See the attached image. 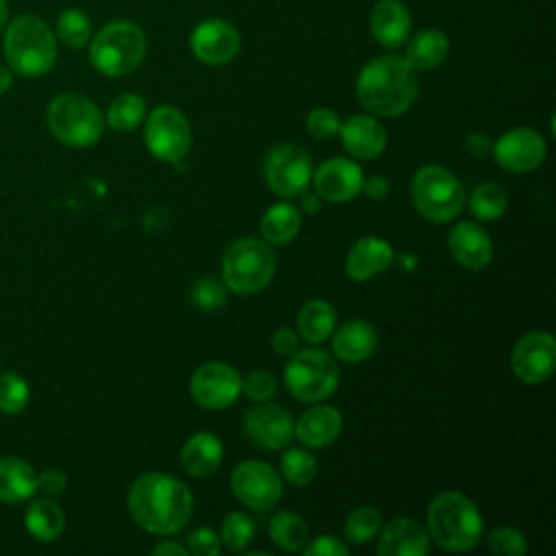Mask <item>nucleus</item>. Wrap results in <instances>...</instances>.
Here are the masks:
<instances>
[{"mask_svg": "<svg viewBox=\"0 0 556 556\" xmlns=\"http://www.w3.org/2000/svg\"><path fill=\"white\" fill-rule=\"evenodd\" d=\"M24 523L28 528V532L37 539V541H54L63 528H65V515L61 510V506L48 497L35 500L24 515Z\"/></svg>", "mask_w": 556, "mask_h": 556, "instance_id": "30", "label": "nucleus"}, {"mask_svg": "<svg viewBox=\"0 0 556 556\" xmlns=\"http://www.w3.org/2000/svg\"><path fill=\"white\" fill-rule=\"evenodd\" d=\"M276 274V256L269 243L256 237L235 239L222 258V280L239 295L265 289Z\"/></svg>", "mask_w": 556, "mask_h": 556, "instance_id": "6", "label": "nucleus"}, {"mask_svg": "<svg viewBox=\"0 0 556 556\" xmlns=\"http://www.w3.org/2000/svg\"><path fill=\"white\" fill-rule=\"evenodd\" d=\"M143 139L154 159L165 163H176L191 148L189 119L180 109L172 104L156 106L146 119Z\"/></svg>", "mask_w": 556, "mask_h": 556, "instance_id": "10", "label": "nucleus"}, {"mask_svg": "<svg viewBox=\"0 0 556 556\" xmlns=\"http://www.w3.org/2000/svg\"><path fill=\"white\" fill-rule=\"evenodd\" d=\"M187 549L195 556H217L222 549V539L211 528H195L187 536Z\"/></svg>", "mask_w": 556, "mask_h": 556, "instance_id": "44", "label": "nucleus"}, {"mask_svg": "<svg viewBox=\"0 0 556 556\" xmlns=\"http://www.w3.org/2000/svg\"><path fill=\"white\" fill-rule=\"evenodd\" d=\"M189 43L198 61L206 65H226L237 56L241 48V37L230 22L211 17L193 28Z\"/></svg>", "mask_w": 556, "mask_h": 556, "instance_id": "16", "label": "nucleus"}, {"mask_svg": "<svg viewBox=\"0 0 556 556\" xmlns=\"http://www.w3.org/2000/svg\"><path fill=\"white\" fill-rule=\"evenodd\" d=\"M35 491H37L35 469L17 456H2L0 458V500L7 504H20L28 500Z\"/></svg>", "mask_w": 556, "mask_h": 556, "instance_id": "27", "label": "nucleus"}, {"mask_svg": "<svg viewBox=\"0 0 556 556\" xmlns=\"http://www.w3.org/2000/svg\"><path fill=\"white\" fill-rule=\"evenodd\" d=\"M191 300L198 308L211 313V311L219 308L226 302V285L211 278V276H204L193 285Z\"/></svg>", "mask_w": 556, "mask_h": 556, "instance_id": "41", "label": "nucleus"}, {"mask_svg": "<svg viewBox=\"0 0 556 556\" xmlns=\"http://www.w3.org/2000/svg\"><path fill=\"white\" fill-rule=\"evenodd\" d=\"M343 419L341 413L330 404H317L302 413L293 424V437H298L306 447H326L341 434Z\"/></svg>", "mask_w": 556, "mask_h": 556, "instance_id": "24", "label": "nucleus"}, {"mask_svg": "<svg viewBox=\"0 0 556 556\" xmlns=\"http://www.w3.org/2000/svg\"><path fill=\"white\" fill-rule=\"evenodd\" d=\"M361 191H365L374 200H380V198H384L389 193V182L382 176H369V178H363Z\"/></svg>", "mask_w": 556, "mask_h": 556, "instance_id": "49", "label": "nucleus"}, {"mask_svg": "<svg viewBox=\"0 0 556 556\" xmlns=\"http://www.w3.org/2000/svg\"><path fill=\"white\" fill-rule=\"evenodd\" d=\"M280 473L293 486H306L317 473V460L302 447H291L280 458Z\"/></svg>", "mask_w": 556, "mask_h": 556, "instance_id": "37", "label": "nucleus"}, {"mask_svg": "<svg viewBox=\"0 0 556 556\" xmlns=\"http://www.w3.org/2000/svg\"><path fill=\"white\" fill-rule=\"evenodd\" d=\"M513 371L523 384L545 382L556 367V339L545 330L523 334L513 348Z\"/></svg>", "mask_w": 556, "mask_h": 556, "instance_id": "14", "label": "nucleus"}, {"mask_svg": "<svg viewBox=\"0 0 556 556\" xmlns=\"http://www.w3.org/2000/svg\"><path fill=\"white\" fill-rule=\"evenodd\" d=\"M378 348V332L365 319H352L332 330V352L345 363H361Z\"/></svg>", "mask_w": 556, "mask_h": 556, "instance_id": "25", "label": "nucleus"}, {"mask_svg": "<svg viewBox=\"0 0 556 556\" xmlns=\"http://www.w3.org/2000/svg\"><path fill=\"white\" fill-rule=\"evenodd\" d=\"M417 89L415 70L397 54H384L369 61L356 78L358 102L380 117L406 113L417 98Z\"/></svg>", "mask_w": 556, "mask_h": 556, "instance_id": "2", "label": "nucleus"}, {"mask_svg": "<svg viewBox=\"0 0 556 556\" xmlns=\"http://www.w3.org/2000/svg\"><path fill=\"white\" fill-rule=\"evenodd\" d=\"M7 22H9V4L7 0H0V33L4 30Z\"/></svg>", "mask_w": 556, "mask_h": 556, "instance_id": "53", "label": "nucleus"}, {"mask_svg": "<svg viewBox=\"0 0 556 556\" xmlns=\"http://www.w3.org/2000/svg\"><path fill=\"white\" fill-rule=\"evenodd\" d=\"M426 530L441 549L469 552L482 539V515L467 495L443 491L428 506Z\"/></svg>", "mask_w": 556, "mask_h": 556, "instance_id": "3", "label": "nucleus"}, {"mask_svg": "<svg viewBox=\"0 0 556 556\" xmlns=\"http://www.w3.org/2000/svg\"><path fill=\"white\" fill-rule=\"evenodd\" d=\"M339 137L348 154L354 159L371 161L382 154L387 146V130L384 126L371 115H352L341 122Z\"/></svg>", "mask_w": 556, "mask_h": 556, "instance_id": "21", "label": "nucleus"}, {"mask_svg": "<svg viewBox=\"0 0 556 556\" xmlns=\"http://www.w3.org/2000/svg\"><path fill=\"white\" fill-rule=\"evenodd\" d=\"M380 528H382L380 510H376L374 506H358L348 515L343 526V536L345 541L361 545L376 539Z\"/></svg>", "mask_w": 556, "mask_h": 556, "instance_id": "36", "label": "nucleus"}, {"mask_svg": "<svg viewBox=\"0 0 556 556\" xmlns=\"http://www.w3.org/2000/svg\"><path fill=\"white\" fill-rule=\"evenodd\" d=\"M230 489L241 504L258 513L271 510L282 497L278 471L263 460L239 463L230 473Z\"/></svg>", "mask_w": 556, "mask_h": 556, "instance_id": "12", "label": "nucleus"}, {"mask_svg": "<svg viewBox=\"0 0 556 556\" xmlns=\"http://www.w3.org/2000/svg\"><path fill=\"white\" fill-rule=\"evenodd\" d=\"M146 56V35L130 20H113L89 39L91 65L111 78L135 72Z\"/></svg>", "mask_w": 556, "mask_h": 556, "instance_id": "5", "label": "nucleus"}, {"mask_svg": "<svg viewBox=\"0 0 556 556\" xmlns=\"http://www.w3.org/2000/svg\"><path fill=\"white\" fill-rule=\"evenodd\" d=\"M339 128H341V119L334 111L326 109V106H319V109H313L308 115H306V130L308 135H313L315 139H330L334 135H339Z\"/></svg>", "mask_w": 556, "mask_h": 556, "instance_id": "43", "label": "nucleus"}, {"mask_svg": "<svg viewBox=\"0 0 556 556\" xmlns=\"http://www.w3.org/2000/svg\"><path fill=\"white\" fill-rule=\"evenodd\" d=\"M393 263V250L389 241L380 237H361L352 243L345 256V274L356 280L365 282L380 271H384Z\"/></svg>", "mask_w": 556, "mask_h": 556, "instance_id": "22", "label": "nucleus"}, {"mask_svg": "<svg viewBox=\"0 0 556 556\" xmlns=\"http://www.w3.org/2000/svg\"><path fill=\"white\" fill-rule=\"evenodd\" d=\"M315 193L328 202H348L361 193L363 172L361 167L343 156L324 161L313 174Z\"/></svg>", "mask_w": 556, "mask_h": 556, "instance_id": "18", "label": "nucleus"}, {"mask_svg": "<svg viewBox=\"0 0 556 556\" xmlns=\"http://www.w3.org/2000/svg\"><path fill=\"white\" fill-rule=\"evenodd\" d=\"M30 397L28 382L15 374V371H4L0 376V410L4 415H17L26 408Z\"/></svg>", "mask_w": 556, "mask_h": 556, "instance_id": "38", "label": "nucleus"}, {"mask_svg": "<svg viewBox=\"0 0 556 556\" xmlns=\"http://www.w3.org/2000/svg\"><path fill=\"white\" fill-rule=\"evenodd\" d=\"M189 393L200 406L219 410L237 402L241 393V376L228 363L208 361V363H202L191 374Z\"/></svg>", "mask_w": 556, "mask_h": 556, "instance_id": "13", "label": "nucleus"}, {"mask_svg": "<svg viewBox=\"0 0 556 556\" xmlns=\"http://www.w3.org/2000/svg\"><path fill=\"white\" fill-rule=\"evenodd\" d=\"M146 117V100L139 93L126 91L113 98L106 109V124L117 132L135 130Z\"/></svg>", "mask_w": 556, "mask_h": 556, "instance_id": "33", "label": "nucleus"}, {"mask_svg": "<svg viewBox=\"0 0 556 556\" xmlns=\"http://www.w3.org/2000/svg\"><path fill=\"white\" fill-rule=\"evenodd\" d=\"M271 348L280 356H291L293 352H298V337H295V332L291 328H278L271 334Z\"/></svg>", "mask_w": 556, "mask_h": 556, "instance_id": "47", "label": "nucleus"}, {"mask_svg": "<svg viewBox=\"0 0 556 556\" xmlns=\"http://www.w3.org/2000/svg\"><path fill=\"white\" fill-rule=\"evenodd\" d=\"M263 174L267 187L282 198H295L308 189L313 178L311 156L304 148L295 143L274 146L263 163Z\"/></svg>", "mask_w": 556, "mask_h": 556, "instance_id": "11", "label": "nucleus"}, {"mask_svg": "<svg viewBox=\"0 0 556 556\" xmlns=\"http://www.w3.org/2000/svg\"><path fill=\"white\" fill-rule=\"evenodd\" d=\"M254 536V521L243 513H230L222 521L219 539L230 552H243Z\"/></svg>", "mask_w": 556, "mask_h": 556, "instance_id": "39", "label": "nucleus"}, {"mask_svg": "<svg viewBox=\"0 0 556 556\" xmlns=\"http://www.w3.org/2000/svg\"><path fill=\"white\" fill-rule=\"evenodd\" d=\"M410 200L421 217L445 224L460 215L465 206V189L445 167L424 165L410 180Z\"/></svg>", "mask_w": 556, "mask_h": 556, "instance_id": "8", "label": "nucleus"}, {"mask_svg": "<svg viewBox=\"0 0 556 556\" xmlns=\"http://www.w3.org/2000/svg\"><path fill=\"white\" fill-rule=\"evenodd\" d=\"M152 554L154 556H174V554L176 556H185V554H189V549L185 545L172 541V539H165V541H161V543H156L152 547Z\"/></svg>", "mask_w": 556, "mask_h": 556, "instance_id": "50", "label": "nucleus"}, {"mask_svg": "<svg viewBox=\"0 0 556 556\" xmlns=\"http://www.w3.org/2000/svg\"><path fill=\"white\" fill-rule=\"evenodd\" d=\"M450 50L447 35L439 28H424L410 37L406 46V61L413 70H434L439 67Z\"/></svg>", "mask_w": 556, "mask_h": 556, "instance_id": "28", "label": "nucleus"}, {"mask_svg": "<svg viewBox=\"0 0 556 556\" xmlns=\"http://www.w3.org/2000/svg\"><path fill=\"white\" fill-rule=\"evenodd\" d=\"M289 393L306 404L330 397L339 387V367L334 358L319 348H304L291 354L285 367Z\"/></svg>", "mask_w": 556, "mask_h": 556, "instance_id": "9", "label": "nucleus"}, {"mask_svg": "<svg viewBox=\"0 0 556 556\" xmlns=\"http://www.w3.org/2000/svg\"><path fill=\"white\" fill-rule=\"evenodd\" d=\"M447 250L467 269H482L493 258L491 237L476 222H460L447 235Z\"/></svg>", "mask_w": 556, "mask_h": 556, "instance_id": "20", "label": "nucleus"}, {"mask_svg": "<svg viewBox=\"0 0 556 556\" xmlns=\"http://www.w3.org/2000/svg\"><path fill=\"white\" fill-rule=\"evenodd\" d=\"M52 137L70 148L93 146L104 130V115L93 100L80 93H59L46 113Z\"/></svg>", "mask_w": 556, "mask_h": 556, "instance_id": "7", "label": "nucleus"}, {"mask_svg": "<svg viewBox=\"0 0 556 556\" xmlns=\"http://www.w3.org/2000/svg\"><path fill=\"white\" fill-rule=\"evenodd\" d=\"M486 545L497 556H523V554H528L526 536L519 530L510 528V526L493 528L486 536Z\"/></svg>", "mask_w": 556, "mask_h": 556, "instance_id": "40", "label": "nucleus"}, {"mask_svg": "<svg viewBox=\"0 0 556 556\" xmlns=\"http://www.w3.org/2000/svg\"><path fill=\"white\" fill-rule=\"evenodd\" d=\"M269 536L285 552H302L308 543V526L300 515L280 510L269 519Z\"/></svg>", "mask_w": 556, "mask_h": 556, "instance_id": "32", "label": "nucleus"}, {"mask_svg": "<svg viewBox=\"0 0 556 556\" xmlns=\"http://www.w3.org/2000/svg\"><path fill=\"white\" fill-rule=\"evenodd\" d=\"M300 206H302L306 213H317V211L321 208L319 195L313 193V191H308V189H304V191L300 193Z\"/></svg>", "mask_w": 556, "mask_h": 556, "instance_id": "51", "label": "nucleus"}, {"mask_svg": "<svg viewBox=\"0 0 556 556\" xmlns=\"http://www.w3.org/2000/svg\"><path fill=\"white\" fill-rule=\"evenodd\" d=\"M222 456H224V445L213 432L191 434L180 450L182 469L193 478L213 476L222 465Z\"/></svg>", "mask_w": 556, "mask_h": 556, "instance_id": "26", "label": "nucleus"}, {"mask_svg": "<svg viewBox=\"0 0 556 556\" xmlns=\"http://www.w3.org/2000/svg\"><path fill=\"white\" fill-rule=\"evenodd\" d=\"M302 552H304V556H345L348 554V545L341 539H337V536L321 534L315 541L306 543L302 547Z\"/></svg>", "mask_w": 556, "mask_h": 556, "instance_id": "45", "label": "nucleus"}, {"mask_svg": "<svg viewBox=\"0 0 556 556\" xmlns=\"http://www.w3.org/2000/svg\"><path fill=\"white\" fill-rule=\"evenodd\" d=\"M374 39L384 48H400L410 33V13L400 0H378L369 13Z\"/></svg>", "mask_w": 556, "mask_h": 556, "instance_id": "23", "label": "nucleus"}, {"mask_svg": "<svg viewBox=\"0 0 556 556\" xmlns=\"http://www.w3.org/2000/svg\"><path fill=\"white\" fill-rule=\"evenodd\" d=\"M337 324L334 308L324 300H311L298 313V332L308 343L326 341Z\"/></svg>", "mask_w": 556, "mask_h": 556, "instance_id": "31", "label": "nucleus"}, {"mask_svg": "<svg viewBox=\"0 0 556 556\" xmlns=\"http://www.w3.org/2000/svg\"><path fill=\"white\" fill-rule=\"evenodd\" d=\"M67 486V476L56 469V467H50V469H43L39 476H37V491H41L43 495H61Z\"/></svg>", "mask_w": 556, "mask_h": 556, "instance_id": "46", "label": "nucleus"}, {"mask_svg": "<svg viewBox=\"0 0 556 556\" xmlns=\"http://www.w3.org/2000/svg\"><path fill=\"white\" fill-rule=\"evenodd\" d=\"M506 206H508V195L504 187H500L497 182H482L469 195V211L476 219H482V222H493L502 217Z\"/></svg>", "mask_w": 556, "mask_h": 556, "instance_id": "34", "label": "nucleus"}, {"mask_svg": "<svg viewBox=\"0 0 556 556\" xmlns=\"http://www.w3.org/2000/svg\"><path fill=\"white\" fill-rule=\"evenodd\" d=\"M56 39L74 50H80L91 39V20L80 9H65L56 17Z\"/></svg>", "mask_w": 556, "mask_h": 556, "instance_id": "35", "label": "nucleus"}, {"mask_svg": "<svg viewBox=\"0 0 556 556\" xmlns=\"http://www.w3.org/2000/svg\"><path fill=\"white\" fill-rule=\"evenodd\" d=\"M2 48L9 67L26 78L50 72L56 61V35L46 20L33 13H22L4 26Z\"/></svg>", "mask_w": 556, "mask_h": 556, "instance_id": "4", "label": "nucleus"}, {"mask_svg": "<svg viewBox=\"0 0 556 556\" xmlns=\"http://www.w3.org/2000/svg\"><path fill=\"white\" fill-rule=\"evenodd\" d=\"M300 211L289 202L271 204L261 217V235L271 245H287L300 232Z\"/></svg>", "mask_w": 556, "mask_h": 556, "instance_id": "29", "label": "nucleus"}, {"mask_svg": "<svg viewBox=\"0 0 556 556\" xmlns=\"http://www.w3.org/2000/svg\"><path fill=\"white\" fill-rule=\"evenodd\" d=\"M11 85H13V74H11V70L0 63V96H2L4 91H9Z\"/></svg>", "mask_w": 556, "mask_h": 556, "instance_id": "52", "label": "nucleus"}, {"mask_svg": "<svg viewBox=\"0 0 556 556\" xmlns=\"http://www.w3.org/2000/svg\"><path fill=\"white\" fill-rule=\"evenodd\" d=\"M248 439L265 450H280L293 439V419L287 408L269 402H258L243 417Z\"/></svg>", "mask_w": 556, "mask_h": 556, "instance_id": "17", "label": "nucleus"}, {"mask_svg": "<svg viewBox=\"0 0 556 556\" xmlns=\"http://www.w3.org/2000/svg\"><path fill=\"white\" fill-rule=\"evenodd\" d=\"M126 502L132 521L146 532L161 536L182 530L193 513L189 486L161 471L137 476L128 486Z\"/></svg>", "mask_w": 556, "mask_h": 556, "instance_id": "1", "label": "nucleus"}, {"mask_svg": "<svg viewBox=\"0 0 556 556\" xmlns=\"http://www.w3.org/2000/svg\"><path fill=\"white\" fill-rule=\"evenodd\" d=\"M495 163L513 174H526L536 169L545 156L547 146L543 137L532 128H510L493 143Z\"/></svg>", "mask_w": 556, "mask_h": 556, "instance_id": "15", "label": "nucleus"}, {"mask_svg": "<svg viewBox=\"0 0 556 556\" xmlns=\"http://www.w3.org/2000/svg\"><path fill=\"white\" fill-rule=\"evenodd\" d=\"M276 389H278L276 376L265 369H254L245 376V380H241V391H245V395L254 402L271 400L276 395Z\"/></svg>", "mask_w": 556, "mask_h": 556, "instance_id": "42", "label": "nucleus"}, {"mask_svg": "<svg viewBox=\"0 0 556 556\" xmlns=\"http://www.w3.org/2000/svg\"><path fill=\"white\" fill-rule=\"evenodd\" d=\"M376 552L380 556H426L430 552L428 530L410 517H397L380 528Z\"/></svg>", "mask_w": 556, "mask_h": 556, "instance_id": "19", "label": "nucleus"}, {"mask_svg": "<svg viewBox=\"0 0 556 556\" xmlns=\"http://www.w3.org/2000/svg\"><path fill=\"white\" fill-rule=\"evenodd\" d=\"M465 150H467V154H469V156H473V159H482V156L491 150V141H489V137H486V135H482V132H473V135H469V137L465 139Z\"/></svg>", "mask_w": 556, "mask_h": 556, "instance_id": "48", "label": "nucleus"}]
</instances>
